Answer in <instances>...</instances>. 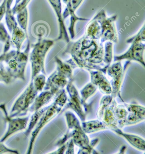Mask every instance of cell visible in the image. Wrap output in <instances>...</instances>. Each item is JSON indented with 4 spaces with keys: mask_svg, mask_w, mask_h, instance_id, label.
<instances>
[{
    "mask_svg": "<svg viewBox=\"0 0 145 154\" xmlns=\"http://www.w3.org/2000/svg\"><path fill=\"white\" fill-rule=\"evenodd\" d=\"M73 80L68 82L67 85L66 89L69 98L67 99V103L64 108V110L71 109L73 110L79 117L81 122L85 121L86 114L84 106L82 102L81 97L77 89L73 83Z\"/></svg>",
    "mask_w": 145,
    "mask_h": 154,
    "instance_id": "obj_10",
    "label": "cell"
},
{
    "mask_svg": "<svg viewBox=\"0 0 145 154\" xmlns=\"http://www.w3.org/2000/svg\"><path fill=\"white\" fill-rule=\"evenodd\" d=\"M28 11L27 7L16 14V21L18 25L27 34H28Z\"/></svg>",
    "mask_w": 145,
    "mask_h": 154,
    "instance_id": "obj_26",
    "label": "cell"
},
{
    "mask_svg": "<svg viewBox=\"0 0 145 154\" xmlns=\"http://www.w3.org/2000/svg\"><path fill=\"white\" fill-rule=\"evenodd\" d=\"M38 92L35 90L32 80L28 86L14 101L10 112L11 118L23 117L27 115L30 107L37 96Z\"/></svg>",
    "mask_w": 145,
    "mask_h": 154,
    "instance_id": "obj_6",
    "label": "cell"
},
{
    "mask_svg": "<svg viewBox=\"0 0 145 154\" xmlns=\"http://www.w3.org/2000/svg\"><path fill=\"white\" fill-rule=\"evenodd\" d=\"M56 15L59 26V35L57 41L64 40L68 43L70 42L62 13V0H48Z\"/></svg>",
    "mask_w": 145,
    "mask_h": 154,
    "instance_id": "obj_14",
    "label": "cell"
},
{
    "mask_svg": "<svg viewBox=\"0 0 145 154\" xmlns=\"http://www.w3.org/2000/svg\"><path fill=\"white\" fill-rule=\"evenodd\" d=\"M97 89V87L93 84L90 82L87 84L81 90V99L82 102L84 106V109L86 114L89 112L90 108V106L86 103V100L93 95L96 92Z\"/></svg>",
    "mask_w": 145,
    "mask_h": 154,
    "instance_id": "obj_23",
    "label": "cell"
},
{
    "mask_svg": "<svg viewBox=\"0 0 145 154\" xmlns=\"http://www.w3.org/2000/svg\"><path fill=\"white\" fill-rule=\"evenodd\" d=\"M31 43L28 40L23 51L11 50L0 55V64L13 79L25 81V71L31 50Z\"/></svg>",
    "mask_w": 145,
    "mask_h": 154,
    "instance_id": "obj_2",
    "label": "cell"
},
{
    "mask_svg": "<svg viewBox=\"0 0 145 154\" xmlns=\"http://www.w3.org/2000/svg\"><path fill=\"white\" fill-rule=\"evenodd\" d=\"M118 135L123 137L131 146L138 151L144 152L145 149V139L137 135L130 133H125L122 128L119 127L110 129Z\"/></svg>",
    "mask_w": 145,
    "mask_h": 154,
    "instance_id": "obj_18",
    "label": "cell"
},
{
    "mask_svg": "<svg viewBox=\"0 0 145 154\" xmlns=\"http://www.w3.org/2000/svg\"><path fill=\"white\" fill-rule=\"evenodd\" d=\"M128 110L126 119L119 124L120 128L128 126L136 125L145 119V108L137 104H126Z\"/></svg>",
    "mask_w": 145,
    "mask_h": 154,
    "instance_id": "obj_12",
    "label": "cell"
},
{
    "mask_svg": "<svg viewBox=\"0 0 145 154\" xmlns=\"http://www.w3.org/2000/svg\"><path fill=\"white\" fill-rule=\"evenodd\" d=\"M91 75V83L98 87L102 93L105 95H111L112 88L111 84L101 71L89 70Z\"/></svg>",
    "mask_w": 145,
    "mask_h": 154,
    "instance_id": "obj_17",
    "label": "cell"
},
{
    "mask_svg": "<svg viewBox=\"0 0 145 154\" xmlns=\"http://www.w3.org/2000/svg\"><path fill=\"white\" fill-rule=\"evenodd\" d=\"M127 63L123 68L121 61H116V63L110 66L107 70L108 75L111 79V83L112 88L111 96L114 98L117 97H119L122 101H123V99L120 96V89L125 72L129 64H130V61H128Z\"/></svg>",
    "mask_w": 145,
    "mask_h": 154,
    "instance_id": "obj_9",
    "label": "cell"
},
{
    "mask_svg": "<svg viewBox=\"0 0 145 154\" xmlns=\"http://www.w3.org/2000/svg\"><path fill=\"white\" fill-rule=\"evenodd\" d=\"M31 0H22L16 6L12 8V12L13 15L17 14L18 13L27 8L28 5L30 2Z\"/></svg>",
    "mask_w": 145,
    "mask_h": 154,
    "instance_id": "obj_33",
    "label": "cell"
},
{
    "mask_svg": "<svg viewBox=\"0 0 145 154\" xmlns=\"http://www.w3.org/2000/svg\"><path fill=\"white\" fill-rule=\"evenodd\" d=\"M22 0H15V3H14V5H13V7L16 6V5H17Z\"/></svg>",
    "mask_w": 145,
    "mask_h": 154,
    "instance_id": "obj_40",
    "label": "cell"
},
{
    "mask_svg": "<svg viewBox=\"0 0 145 154\" xmlns=\"http://www.w3.org/2000/svg\"><path fill=\"white\" fill-rule=\"evenodd\" d=\"M60 91L55 90L44 91L37 95L33 103L29 109L28 111L34 113L42 108L49 103L56 95Z\"/></svg>",
    "mask_w": 145,
    "mask_h": 154,
    "instance_id": "obj_19",
    "label": "cell"
},
{
    "mask_svg": "<svg viewBox=\"0 0 145 154\" xmlns=\"http://www.w3.org/2000/svg\"><path fill=\"white\" fill-rule=\"evenodd\" d=\"M127 150V146L125 145H123L120 147L119 151L118 152L115 154H126V151Z\"/></svg>",
    "mask_w": 145,
    "mask_h": 154,
    "instance_id": "obj_39",
    "label": "cell"
},
{
    "mask_svg": "<svg viewBox=\"0 0 145 154\" xmlns=\"http://www.w3.org/2000/svg\"><path fill=\"white\" fill-rule=\"evenodd\" d=\"M81 125L83 130L87 134L108 129L107 126L99 119L84 121L82 122Z\"/></svg>",
    "mask_w": 145,
    "mask_h": 154,
    "instance_id": "obj_21",
    "label": "cell"
},
{
    "mask_svg": "<svg viewBox=\"0 0 145 154\" xmlns=\"http://www.w3.org/2000/svg\"><path fill=\"white\" fill-rule=\"evenodd\" d=\"M11 43L16 48V50L20 51L22 43L26 38H28V35L22 29L19 25L14 27L11 32Z\"/></svg>",
    "mask_w": 145,
    "mask_h": 154,
    "instance_id": "obj_22",
    "label": "cell"
},
{
    "mask_svg": "<svg viewBox=\"0 0 145 154\" xmlns=\"http://www.w3.org/2000/svg\"><path fill=\"white\" fill-rule=\"evenodd\" d=\"M113 42H106L104 46V63L107 66H110L113 58Z\"/></svg>",
    "mask_w": 145,
    "mask_h": 154,
    "instance_id": "obj_29",
    "label": "cell"
},
{
    "mask_svg": "<svg viewBox=\"0 0 145 154\" xmlns=\"http://www.w3.org/2000/svg\"><path fill=\"white\" fill-rule=\"evenodd\" d=\"M63 2L66 5V8L63 13V17L64 20L70 16V25L68 27V31L70 35V38L73 39L75 37V26L77 21L88 20V19L84 18L79 17L75 14V12L73 11L72 7L71 0H62Z\"/></svg>",
    "mask_w": 145,
    "mask_h": 154,
    "instance_id": "obj_20",
    "label": "cell"
},
{
    "mask_svg": "<svg viewBox=\"0 0 145 154\" xmlns=\"http://www.w3.org/2000/svg\"><path fill=\"white\" fill-rule=\"evenodd\" d=\"M117 103L111 95H105L100 101L97 113L98 119L101 121L108 129L118 127V121L114 114V108Z\"/></svg>",
    "mask_w": 145,
    "mask_h": 154,
    "instance_id": "obj_7",
    "label": "cell"
},
{
    "mask_svg": "<svg viewBox=\"0 0 145 154\" xmlns=\"http://www.w3.org/2000/svg\"><path fill=\"white\" fill-rule=\"evenodd\" d=\"M126 52L122 55L114 57V61H121L123 60H135L145 66L144 53L145 44L143 42H133Z\"/></svg>",
    "mask_w": 145,
    "mask_h": 154,
    "instance_id": "obj_13",
    "label": "cell"
},
{
    "mask_svg": "<svg viewBox=\"0 0 145 154\" xmlns=\"http://www.w3.org/2000/svg\"><path fill=\"white\" fill-rule=\"evenodd\" d=\"M64 116L67 125V131L56 143V145L58 147L62 146L72 139L75 145L79 148L88 146L90 143V140L83 130L77 117L73 113L69 111L65 112Z\"/></svg>",
    "mask_w": 145,
    "mask_h": 154,
    "instance_id": "obj_4",
    "label": "cell"
},
{
    "mask_svg": "<svg viewBox=\"0 0 145 154\" xmlns=\"http://www.w3.org/2000/svg\"><path fill=\"white\" fill-rule=\"evenodd\" d=\"M83 1L84 0H71L72 7L75 12L79 8Z\"/></svg>",
    "mask_w": 145,
    "mask_h": 154,
    "instance_id": "obj_38",
    "label": "cell"
},
{
    "mask_svg": "<svg viewBox=\"0 0 145 154\" xmlns=\"http://www.w3.org/2000/svg\"><path fill=\"white\" fill-rule=\"evenodd\" d=\"M67 147L64 154H75V144L72 139L67 143Z\"/></svg>",
    "mask_w": 145,
    "mask_h": 154,
    "instance_id": "obj_35",
    "label": "cell"
},
{
    "mask_svg": "<svg viewBox=\"0 0 145 154\" xmlns=\"http://www.w3.org/2000/svg\"><path fill=\"white\" fill-rule=\"evenodd\" d=\"M6 2L7 0H3L0 5V23L6 13Z\"/></svg>",
    "mask_w": 145,
    "mask_h": 154,
    "instance_id": "obj_36",
    "label": "cell"
},
{
    "mask_svg": "<svg viewBox=\"0 0 145 154\" xmlns=\"http://www.w3.org/2000/svg\"><path fill=\"white\" fill-rule=\"evenodd\" d=\"M13 0H7L6 11L5 14V20L6 26L10 33L12 31L14 27L18 25L16 19L12 12L11 6Z\"/></svg>",
    "mask_w": 145,
    "mask_h": 154,
    "instance_id": "obj_24",
    "label": "cell"
},
{
    "mask_svg": "<svg viewBox=\"0 0 145 154\" xmlns=\"http://www.w3.org/2000/svg\"><path fill=\"white\" fill-rule=\"evenodd\" d=\"M46 109L47 106L42 108L41 109L34 112L33 115L31 116L29 120L28 127H27V128L25 130V133H24V135L26 137H28L30 135L32 130H33L34 128L37 124L40 119V118L44 112L46 111Z\"/></svg>",
    "mask_w": 145,
    "mask_h": 154,
    "instance_id": "obj_25",
    "label": "cell"
},
{
    "mask_svg": "<svg viewBox=\"0 0 145 154\" xmlns=\"http://www.w3.org/2000/svg\"><path fill=\"white\" fill-rule=\"evenodd\" d=\"M12 81L13 79L6 72L4 67L1 64H0V82L9 84Z\"/></svg>",
    "mask_w": 145,
    "mask_h": 154,
    "instance_id": "obj_32",
    "label": "cell"
},
{
    "mask_svg": "<svg viewBox=\"0 0 145 154\" xmlns=\"http://www.w3.org/2000/svg\"><path fill=\"white\" fill-rule=\"evenodd\" d=\"M64 52L71 55L72 58L67 63L72 69L79 67L107 73L108 67L104 63V46L99 40L85 35L77 41L68 42Z\"/></svg>",
    "mask_w": 145,
    "mask_h": 154,
    "instance_id": "obj_1",
    "label": "cell"
},
{
    "mask_svg": "<svg viewBox=\"0 0 145 154\" xmlns=\"http://www.w3.org/2000/svg\"><path fill=\"white\" fill-rule=\"evenodd\" d=\"M105 10H101L86 26L85 35L97 40L100 39L101 23L102 18L106 15Z\"/></svg>",
    "mask_w": 145,
    "mask_h": 154,
    "instance_id": "obj_16",
    "label": "cell"
},
{
    "mask_svg": "<svg viewBox=\"0 0 145 154\" xmlns=\"http://www.w3.org/2000/svg\"><path fill=\"white\" fill-rule=\"evenodd\" d=\"M0 42L4 44L3 53H7L9 51L12 44L11 38L5 29L4 24L1 22L0 23Z\"/></svg>",
    "mask_w": 145,
    "mask_h": 154,
    "instance_id": "obj_27",
    "label": "cell"
},
{
    "mask_svg": "<svg viewBox=\"0 0 145 154\" xmlns=\"http://www.w3.org/2000/svg\"><path fill=\"white\" fill-rule=\"evenodd\" d=\"M145 42V25H143L141 29L138 32V33L128 39L126 41L127 43H132L133 42Z\"/></svg>",
    "mask_w": 145,
    "mask_h": 154,
    "instance_id": "obj_31",
    "label": "cell"
},
{
    "mask_svg": "<svg viewBox=\"0 0 145 154\" xmlns=\"http://www.w3.org/2000/svg\"><path fill=\"white\" fill-rule=\"evenodd\" d=\"M99 138H95L90 140V143L88 146L79 148L76 154H99L94 148L99 144Z\"/></svg>",
    "mask_w": 145,
    "mask_h": 154,
    "instance_id": "obj_28",
    "label": "cell"
},
{
    "mask_svg": "<svg viewBox=\"0 0 145 154\" xmlns=\"http://www.w3.org/2000/svg\"><path fill=\"white\" fill-rule=\"evenodd\" d=\"M54 44V41L52 40L39 38L37 42L31 46V51L29 56L31 66V80L39 74L46 75L45 68L46 57Z\"/></svg>",
    "mask_w": 145,
    "mask_h": 154,
    "instance_id": "obj_5",
    "label": "cell"
},
{
    "mask_svg": "<svg viewBox=\"0 0 145 154\" xmlns=\"http://www.w3.org/2000/svg\"><path fill=\"white\" fill-rule=\"evenodd\" d=\"M0 109L2 110L5 121L7 123V128L3 135L0 138V142L4 143L13 135L20 131L26 130L28 124L30 117H18L11 118L6 110L5 104H0Z\"/></svg>",
    "mask_w": 145,
    "mask_h": 154,
    "instance_id": "obj_8",
    "label": "cell"
},
{
    "mask_svg": "<svg viewBox=\"0 0 145 154\" xmlns=\"http://www.w3.org/2000/svg\"><path fill=\"white\" fill-rule=\"evenodd\" d=\"M117 18V15L107 17L106 14L102 18L100 39V41L102 43H103L106 42L117 43L118 42V35L115 25Z\"/></svg>",
    "mask_w": 145,
    "mask_h": 154,
    "instance_id": "obj_11",
    "label": "cell"
},
{
    "mask_svg": "<svg viewBox=\"0 0 145 154\" xmlns=\"http://www.w3.org/2000/svg\"><path fill=\"white\" fill-rule=\"evenodd\" d=\"M32 80L35 90L37 92H41L44 89V87L46 85V75L40 74L36 76Z\"/></svg>",
    "mask_w": 145,
    "mask_h": 154,
    "instance_id": "obj_30",
    "label": "cell"
},
{
    "mask_svg": "<svg viewBox=\"0 0 145 154\" xmlns=\"http://www.w3.org/2000/svg\"><path fill=\"white\" fill-rule=\"evenodd\" d=\"M67 100L66 92L64 89L58 93L54 102L50 106H47L46 109L31 134L28 145L25 154H32L35 142L40 133L46 125L61 112L63 108L66 104Z\"/></svg>",
    "mask_w": 145,
    "mask_h": 154,
    "instance_id": "obj_3",
    "label": "cell"
},
{
    "mask_svg": "<svg viewBox=\"0 0 145 154\" xmlns=\"http://www.w3.org/2000/svg\"><path fill=\"white\" fill-rule=\"evenodd\" d=\"M21 154L16 149H12L0 142V154Z\"/></svg>",
    "mask_w": 145,
    "mask_h": 154,
    "instance_id": "obj_34",
    "label": "cell"
},
{
    "mask_svg": "<svg viewBox=\"0 0 145 154\" xmlns=\"http://www.w3.org/2000/svg\"><path fill=\"white\" fill-rule=\"evenodd\" d=\"M73 80H70L67 76L64 73L56 69L55 71L51 75L46 82L44 90H55L61 91L64 89L68 82Z\"/></svg>",
    "mask_w": 145,
    "mask_h": 154,
    "instance_id": "obj_15",
    "label": "cell"
},
{
    "mask_svg": "<svg viewBox=\"0 0 145 154\" xmlns=\"http://www.w3.org/2000/svg\"><path fill=\"white\" fill-rule=\"evenodd\" d=\"M67 144L66 143L65 144L58 147V148L56 150L52 151V152L47 154H64L66 149Z\"/></svg>",
    "mask_w": 145,
    "mask_h": 154,
    "instance_id": "obj_37",
    "label": "cell"
}]
</instances>
